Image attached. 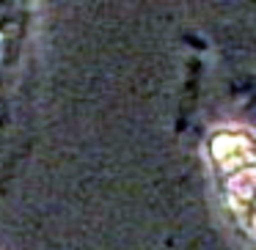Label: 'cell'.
<instances>
[{"mask_svg":"<svg viewBox=\"0 0 256 250\" xmlns=\"http://www.w3.org/2000/svg\"><path fill=\"white\" fill-rule=\"evenodd\" d=\"M206 160L232 223L256 248V135L232 124L212 129Z\"/></svg>","mask_w":256,"mask_h":250,"instance_id":"1","label":"cell"}]
</instances>
